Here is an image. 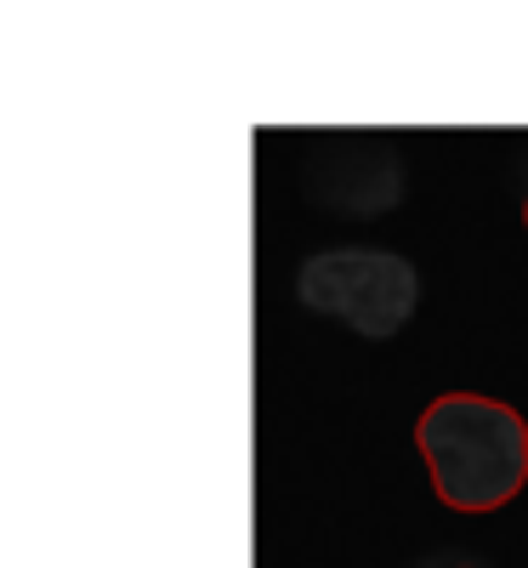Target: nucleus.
I'll list each match as a JSON object with an SVG mask.
<instances>
[{
    "mask_svg": "<svg viewBox=\"0 0 528 568\" xmlns=\"http://www.w3.org/2000/svg\"><path fill=\"white\" fill-rule=\"evenodd\" d=\"M522 227H528V205H522Z\"/></svg>",
    "mask_w": 528,
    "mask_h": 568,
    "instance_id": "obj_4",
    "label": "nucleus"
},
{
    "mask_svg": "<svg viewBox=\"0 0 528 568\" xmlns=\"http://www.w3.org/2000/svg\"><path fill=\"white\" fill-rule=\"evenodd\" d=\"M302 176V194L342 216H380L404 200V165L380 142H324Z\"/></svg>",
    "mask_w": 528,
    "mask_h": 568,
    "instance_id": "obj_3",
    "label": "nucleus"
},
{
    "mask_svg": "<svg viewBox=\"0 0 528 568\" xmlns=\"http://www.w3.org/2000/svg\"><path fill=\"white\" fill-rule=\"evenodd\" d=\"M296 302L318 318L347 324L364 342H387L409 324L420 302V278L409 256L375 251V245H335L302 262L296 273Z\"/></svg>",
    "mask_w": 528,
    "mask_h": 568,
    "instance_id": "obj_2",
    "label": "nucleus"
},
{
    "mask_svg": "<svg viewBox=\"0 0 528 568\" xmlns=\"http://www.w3.org/2000/svg\"><path fill=\"white\" fill-rule=\"evenodd\" d=\"M431 489L449 511H495L528 484V420L484 393H444L415 420Z\"/></svg>",
    "mask_w": 528,
    "mask_h": 568,
    "instance_id": "obj_1",
    "label": "nucleus"
}]
</instances>
